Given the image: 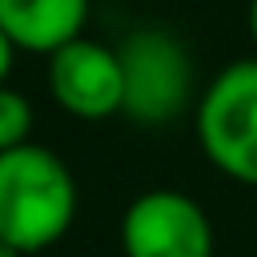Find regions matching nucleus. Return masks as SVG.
<instances>
[{"mask_svg": "<svg viewBox=\"0 0 257 257\" xmlns=\"http://www.w3.org/2000/svg\"><path fill=\"white\" fill-rule=\"evenodd\" d=\"M76 221V181L44 145L0 153V241L24 257L52 249Z\"/></svg>", "mask_w": 257, "mask_h": 257, "instance_id": "1", "label": "nucleus"}, {"mask_svg": "<svg viewBox=\"0 0 257 257\" xmlns=\"http://www.w3.org/2000/svg\"><path fill=\"white\" fill-rule=\"evenodd\" d=\"M197 145L229 181L257 189V56L225 64L197 96Z\"/></svg>", "mask_w": 257, "mask_h": 257, "instance_id": "2", "label": "nucleus"}, {"mask_svg": "<svg viewBox=\"0 0 257 257\" xmlns=\"http://www.w3.org/2000/svg\"><path fill=\"white\" fill-rule=\"evenodd\" d=\"M88 0H0V28L24 52L52 56L68 40L84 36Z\"/></svg>", "mask_w": 257, "mask_h": 257, "instance_id": "6", "label": "nucleus"}, {"mask_svg": "<svg viewBox=\"0 0 257 257\" xmlns=\"http://www.w3.org/2000/svg\"><path fill=\"white\" fill-rule=\"evenodd\" d=\"M12 60H16V44L8 40V32L0 28V84L8 80V72H12Z\"/></svg>", "mask_w": 257, "mask_h": 257, "instance_id": "8", "label": "nucleus"}, {"mask_svg": "<svg viewBox=\"0 0 257 257\" xmlns=\"http://www.w3.org/2000/svg\"><path fill=\"white\" fill-rule=\"evenodd\" d=\"M249 40L257 48V0H249Z\"/></svg>", "mask_w": 257, "mask_h": 257, "instance_id": "9", "label": "nucleus"}, {"mask_svg": "<svg viewBox=\"0 0 257 257\" xmlns=\"http://www.w3.org/2000/svg\"><path fill=\"white\" fill-rule=\"evenodd\" d=\"M124 257H213V221L181 189H149L120 217Z\"/></svg>", "mask_w": 257, "mask_h": 257, "instance_id": "4", "label": "nucleus"}, {"mask_svg": "<svg viewBox=\"0 0 257 257\" xmlns=\"http://www.w3.org/2000/svg\"><path fill=\"white\" fill-rule=\"evenodd\" d=\"M32 137V104L24 92L0 84V153L28 145Z\"/></svg>", "mask_w": 257, "mask_h": 257, "instance_id": "7", "label": "nucleus"}, {"mask_svg": "<svg viewBox=\"0 0 257 257\" xmlns=\"http://www.w3.org/2000/svg\"><path fill=\"white\" fill-rule=\"evenodd\" d=\"M0 257H24L16 245H8V241H0Z\"/></svg>", "mask_w": 257, "mask_h": 257, "instance_id": "10", "label": "nucleus"}, {"mask_svg": "<svg viewBox=\"0 0 257 257\" xmlns=\"http://www.w3.org/2000/svg\"><path fill=\"white\" fill-rule=\"evenodd\" d=\"M124 116L137 124H169L193 100V56L165 28H137L120 44Z\"/></svg>", "mask_w": 257, "mask_h": 257, "instance_id": "3", "label": "nucleus"}, {"mask_svg": "<svg viewBox=\"0 0 257 257\" xmlns=\"http://www.w3.org/2000/svg\"><path fill=\"white\" fill-rule=\"evenodd\" d=\"M48 92L76 120H104L124 108V72L120 52L76 36L48 56Z\"/></svg>", "mask_w": 257, "mask_h": 257, "instance_id": "5", "label": "nucleus"}]
</instances>
